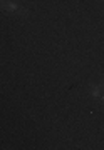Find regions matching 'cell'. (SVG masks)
Returning a JSON list of instances; mask_svg holds the SVG:
<instances>
[{"label":"cell","instance_id":"cell-1","mask_svg":"<svg viewBox=\"0 0 104 150\" xmlns=\"http://www.w3.org/2000/svg\"><path fill=\"white\" fill-rule=\"evenodd\" d=\"M0 10L9 12V13H19L22 17H27V13H29L25 8H22L19 4L12 2V0H0Z\"/></svg>","mask_w":104,"mask_h":150},{"label":"cell","instance_id":"cell-2","mask_svg":"<svg viewBox=\"0 0 104 150\" xmlns=\"http://www.w3.org/2000/svg\"><path fill=\"white\" fill-rule=\"evenodd\" d=\"M91 95L94 97V98H98V100H101V102L104 103V80L99 82L98 85L93 87V90H91Z\"/></svg>","mask_w":104,"mask_h":150}]
</instances>
